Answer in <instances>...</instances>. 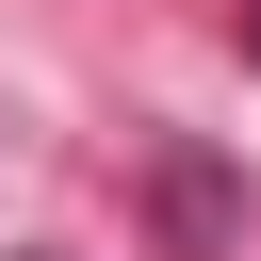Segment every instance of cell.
Instances as JSON below:
<instances>
[]
</instances>
